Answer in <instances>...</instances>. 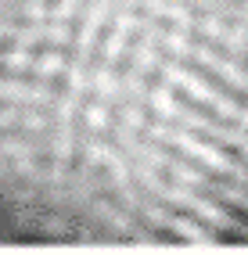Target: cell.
Listing matches in <instances>:
<instances>
[{"label":"cell","mask_w":248,"mask_h":255,"mask_svg":"<svg viewBox=\"0 0 248 255\" xmlns=\"http://www.w3.org/2000/svg\"><path fill=\"white\" fill-rule=\"evenodd\" d=\"M0 241H248V0H0Z\"/></svg>","instance_id":"cell-1"}]
</instances>
